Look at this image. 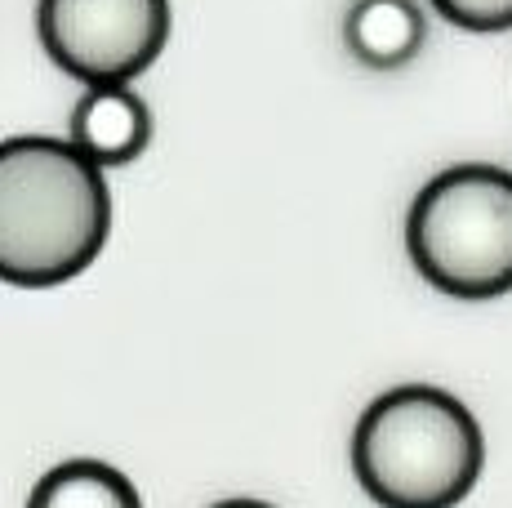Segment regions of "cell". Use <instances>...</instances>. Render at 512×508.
<instances>
[{"mask_svg":"<svg viewBox=\"0 0 512 508\" xmlns=\"http://www.w3.org/2000/svg\"><path fill=\"white\" fill-rule=\"evenodd\" d=\"M36 32L67 76L130 85L170 45V0H41Z\"/></svg>","mask_w":512,"mask_h":508,"instance_id":"obj_4","label":"cell"},{"mask_svg":"<svg viewBox=\"0 0 512 508\" xmlns=\"http://www.w3.org/2000/svg\"><path fill=\"white\" fill-rule=\"evenodd\" d=\"M481 464L477 415L432 384L388 388L352 433V473L379 508H455L477 486Z\"/></svg>","mask_w":512,"mask_h":508,"instance_id":"obj_2","label":"cell"},{"mask_svg":"<svg viewBox=\"0 0 512 508\" xmlns=\"http://www.w3.org/2000/svg\"><path fill=\"white\" fill-rule=\"evenodd\" d=\"M428 41V18L419 0H352L343 18V45L361 67L397 72L415 63Z\"/></svg>","mask_w":512,"mask_h":508,"instance_id":"obj_6","label":"cell"},{"mask_svg":"<svg viewBox=\"0 0 512 508\" xmlns=\"http://www.w3.org/2000/svg\"><path fill=\"white\" fill-rule=\"evenodd\" d=\"M27 508H143V500L121 468L103 459H67L32 486Z\"/></svg>","mask_w":512,"mask_h":508,"instance_id":"obj_7","label":"cell"},{"mask_svg":"<svg viewBox=\"0 0 512 508\" xmlns=\"http://www.w3.org/2000/svg\"><path fill=\"white\" fill-rule=\"evenodd\" d=\"M72 143L103 170L134 165L152 143V112L134 85H98L72 107Z\"/></svg>","mask_w":512,"mask_h":508,"instance_id":"obj_5","label":"cell"},{"mask_svg":"<svg viewBox=\"0 0 512 508\" xmlns=\"http://www.w3.org/2000/svg\"><path fill=\"white\" fill-rule=\"evenodd\" d=\"M406 250L428 286L450 299L512 290V174L486 161L446 165L406 214Z\"/></svg>","mask_w":512,"mask_h":508,"instance_id":"obj_3","label":"cell"},{"mask_svg":"<svg viewBox=\"0 0 512 508\" xmlns=\"http://www.w3.org/2000/svg\"><path fill=\"white\" fill-rule=\"evenodd\" d=\"M112 232L103 165L54 134L0 143V281L49 290L81 277Z\"/></svg>","mask_w":512,"mask_h":508,"instance_id":"obj_1","label":"cell"},{"mask_svg":"<svg viewBox=\"0 0 512 508\" xmlns=\"http://www.w3.org/2000/svg\"><path fill=\"white\" fill-rule=\"evenodd\" d=\"M214 508H272V504H263V500H223Z\"/></svg>","mask_w":512,"mask_h":508,"instance_id":"obj_9","label":"cell"},{"mask_svg":"<svg viewBox=\"0 0 512 508\" xmlns=\"http://www.w3.org/2000/svg\"><path fill=\"white\" fill-rule=\"evenodd\" d=\"M432 9L464 32H512V0H432Z\"/></svg>","mask_w":512,"mask_h":508,"instance_id":"obj_8","label":"cell"}]
</instances>
